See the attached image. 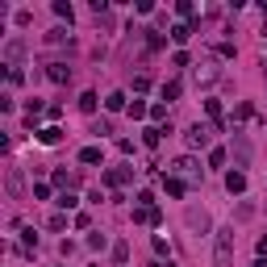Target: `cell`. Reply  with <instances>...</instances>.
Wrapping results in <instances>:
<instances>
[{"instance_id":"obj_3","label":"cell","mask_w":267,"mask_h":267,"mask_svg":"<svg viewBox=\"0 0 267 267\" xmlns=\"http://www.w3.org/2000/svg\"><path fill=\"white\" fill-rule=\"evenodd\" d=\"M209 134H213L209 125H192L184 138H188V146H192V150H200V146H209Z\"/></svg>"},{"instance_id":"obj_6","label":"cell","mask_w":267,"mask_h":267,"mask_svg":"<svg viewBox=\"0 0 267 267\" xmlns=\"http://www.w3.org/2000/svg\"><path fill=\"white\" fill-rule=\"evenodd\" d=\"M234 155H238V167H246V163H251V142L242 138V134H234Z\"/></svg>"},{"instance_id":"obj_15","label":"cell","mask_w":267,"mask_h":267,"mask_svg":"<svg viewBox=\"0 0 267 267\" xmlns=\"http://www.w3.org/2000/svg\"><path fill=\"white\" fill-rule=\"evenodd\" d=\"M46 42H50V46H63V42H71V33H67V29H50Z\"/></svg>"},{"instance_id":"obj_18","label":"cell","mask_w":267,"mask_h":267,"mask_svg":"<svg viewBox=\"0 0 267 267\" xmlns=\"http://www.w3.org/2000/svg\"><path fill=\"white\" fill-rule=\"evenodd\" d=\"M176 96H180V80H167L163 84V100H176Z\"/></svg>"},{"instance_id":"obj_25","label":"cell","mask_w":267,"mask_h":267,"mask_svg":"<svg viewBox=\"0 0 267 267\" xmlns=\"http://www.w3.org/2000/svg\"><path fill=\"white\" fill-rule=\"evenodd\" d=\"M259 255H267V238H259Z\"/></svg>"},{"instance_id":"obj_16","label":"cell","mask_w":267,"mask_h":267,"mask_svg":"<svg viewBox=\"0 0 267 267\" xmlns=\"http://www.w3.org/2000/svg\"><path fill=\"white\" fill-rule=\"evenodd\" d=\"M80 163H100V146H84L80 150Z\"/></svg>"},{"instance_id":"obj_9","label":"cell","mask_w":267,"mask_h":267,"mask_svg":"<svg viewBox=\"0 0 267 267\" xmlns=\"http://www.w3.org/2000/svg\"><path fill=\"white\" fill-rule=\"evenodd\" d=\"M59 138H63V129H59V125H46V129H38V142H46V146H54Z\"/></svg>"},{"instance_id":"obj_5","label":"cell","mask_w":267,"mask_h":267,"mask_svg":"<svg viewBox=\"0 0 267 267\" xmlns=\"http://www.w3.org/2000/svg\"><path fill=\"white\" fill-rule=\"evenodd\" d=\"M5 59H9V63H13V71H17V63H21V59H25V42H21V38H13V42H9V46H5Z\"/></svg>"},{"instance_id":"obj_20","label":"cell","mask_w":267,"mask_h":267,"mask_svg":"<svg viewBox=\"0 0 267 267\" xmlns=\"http://www.w3.org/2000/svg\"><path fill=\"white\" fill-rule=\"evenodd\" d=\"M80 109H84V113H96V92H84V96H80Z\"/></svg>"},{"instance_id":"obj_17","label":"cell","mask_w":267,"mask_h":267,"mask_svg":"<svg viewBox=\"0 0 267 267\" xmlns=\"http://www.w3.org/2000/svg\"><path fill=\"white\" fill-rule=\"evenodd\" d=\"M129 117H134V121H142V117H150V109L142 105V100H134V105H129Z\"/></svg>"},{"instance_id":"obj_1","label":"cell","mask_w":267,"mask_h":267,"mask_svg":"<svg viewBox=\"0 0 267 267\" xmlns=\"http://www.w3.org/2000/svg\"><path fill=\"white\" fill-rule=\"evenodd\" d=\"M213 267H234V230H217V242H213Z\"/></svg>"},{"instance_id":"obj_10","label":"cell","mask_w":267,"mask_h":267,"mask_svg":"<svg viewBox=\"0 0 267 267\" xmlns=\"http://www.w3.org/2000/svg\"><path fill=\"white\" fill-rule=\"evenodd\" d=\"M176 171H180V176H200V167H196V159L184 155V159H176Z\"/></svg>"},{"instance_id":"obj_2","label":"cell","mask_w":267,"mask_h":267,"mask_svg":"<svg viewBox=\"0 0 267 267\" xmlns=\"http://www.w3.org/2000/svg\"><path fill=\"white\" fill-rule=\"evenodd\" d=\"M5 188H9V196H13V200H21V196H25V176H21V167H9V171H5Z\"/></svg>"},{"instance_id":"obj_24","label":"cell","mask_w":267,"mask_h":267,"mask_svg":"<svg viewBox=\"0 0 267 267\" xmlns=\"http://www.w3.org/2000/svg\"><path fill=\"white\" fill-rule=\"evenodd\" d=\"M54 184H63V188H71V184H75V176H67V171H54Z\"/></svg>"},{"instance_id":"obj_8","label":"cell","mask_w":267,"mask_h":267,"mask_svg":"<svg viewBox=\"0 0 267 267\" xmlns=\"http://www.w3.org/2000/svg\"><path fill=\"white\" fill-rule=\"evenodd\" d=\"M134 221H146V225H159L163 221V213L150 205V209H134Z\"/></svg>"},{"instance_id":"obj_7","label":"cell","mask_w":267,"mask_h":267,"mask_svg":"<svg viewBox=\"0 0 267 267\" xmlns=\"http://www.w3.org/2000/svg\"><path fill=\"white\" fill-rule=\"evenodd\" d=\"M46 75H50L54 84H67V80H71V67H67V63H50V67H46Z\"/></svg>"},{"instance_id":"obj_19","label":"cell","mask_w":267,"mask_h":267,"mask_svg":"<svg viewBox=\"0 0 267 267\" xmlns=\"http://www.w3.org/2000/svg\"><path fill=\"white\" fill-rule=\"evenodd\" d=\"M159 138H163V129H155V125L142 129V142H146V146H159Z\"/></svg>"},{"instance_id":"obj_21","label":"cell","mask_w":267,"mask_h":267,"mask_svg":"<svg viewBox=\"0 0 267 267\" xmlns=\"http://www.w3.org/2000/svg\"><path fill=\"white\" fill-rule=\"evenodd\" d=\"M171 38H176V42H188V38H192V25H176Z\"/></svg>"},{"instance_id":"obj_11","label":"cell","mask_w":267,"mask_h":267,"mask_svg":"<svg viewBox=\"0 0 267 267\" xmlns=\"http://www.w3.org/2000/svg\"><path fill=\"white\" fill-rule=\"evenodd\" d=\"M225 188H230V192H246V176H242V171H230V176H225Z\"/></svg>"},{"instance_id":"obj_22","label":"cell","mask_w":267,"mask_h":267,"mask_svg":"<svg viewBox=\"0 0 267 267\" xmlns=\"http://www.w3.org/2000/svg\"><path fill=\"white\" fill-rule=\"evenodd\" d=\"M205 113L217 121V117H221V100H205Z\"/></svg>"},{"instance_id":"obj_23","label":"cell","mask_w":267,"mask_h":267,"mask_svg":"<svg viewBox=\"0 0 267 267\" xmlns=\"http://www.w3.org/2000/svg\"><path fill=\"white\" fill-rule=\"evenodd\" d=\"M113 259H117V263H125V259H129V246H125V242H117V246H113Z\"/></svg>"},{"instance_id":"obj_4","label":"cell","mask_w":267,"mask_h":267,"mask_svg":"<svg viewBox=\"0 0 267 267\" xmlns=\"http://www.w3.org/2000/svg\"><path fill=\"white\" fill-rule=\"evenodd\" d=\"M129 176H134L129 167H109V171H105V184H109V188H121V184H129Z\"/></svg>"},{"instance_id":"obj_14","label":"cell","mask_w":267,"mask_h":267,"mask_svg":"<svg viewBox=\"0 0 267 267\" xmlns=\"http://www.w3.org/2000/svg\"><path fill=\"white\" fill-rule=\"evenodd\" d=\"M163 188H167V196H184V180H176V176H167Z\"/></svg>"},{"instance_id":"obj_12","label":"cell","mask_w":267,"mask_h":267,"mask_svg":"<svg viewBox=\"0 0 267 267\" xmlns=\"http://www.w3.org/2000/svg\"><path fill=\"white\" fill-rule=\"evenodd\" d=\"M105 109H109V113L125 109V92H109V96H105Z\"/></svg>"},{"instance_id":"obj_26","label":"cell","mask_w":267,"mask_h":267,"mask_svg":"<svg viewBox=\"0 0 267 267\" xmlns=\"http://www.w3.org/2000/svg\"><path fill=\"white\" fill-rule=\"evenodd\" d=\"M255 267H267V259H259V263H255Z\"/></svg>"},{"instance_id":"obj_13","label":"cell","mask_w":267,"mask_h":267,"mask_svg":"<svg viewBox=\"0 0 267 267\" xmlns=\"http://www.w3.org/2000/svg\"><path fill=\"white\" fill-rule=\"evenodd\" d=\"M188 225H192V230H205V225H209L205 209H188Z\"/></svg>"}]
</instances>
